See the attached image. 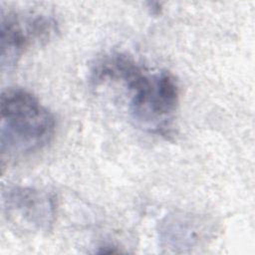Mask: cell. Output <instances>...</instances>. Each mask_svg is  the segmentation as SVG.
<instances>
[{
	"label": "cell",
	"instance_id": "obj_1",
	"mask_svg": "<svg viewBox=\"0 0 255 255\" xmlns=\"http://www.w3.org/2000/svg\"><path fill=\"white\" fill-rule=\"evenodd\" d=\"M94 81L122 82L129 95V111L143 128L163 132L179 102V88L167 71L151 72L126 55L114 54L95 68Z\"/></svg>",
	"mask_w": 255,
	"mask_h": 255
},
{
	"label": "cell",
	"instance_id": "obj_2",
	"mask_svg": "<svg viewBox=\"0 0 255 255\" xmlns=\"http://www.w3.org/2000/svg\"><path fill=\"white\" fill-rule=\"evenodd\" d=\"M0 112L2 161L33 154L52 140L56 128L55 119L28 91L19 88L3 91Z\"/></svg>",
	"mask_w": 255,
	"mask_h": 255
},
{
	"label": "cell",
	"instance_id": "obj_3",
	"mask_svg": "<svg viewBox=\"0 0 255 255\" xmlns=\"http://www.w3.org/2000/svg\"><path fill=\"white\" fill-rule=\"evenodd\" d=\"M58 31L51 17L10 12L1 15V69L11 70L23 54L35 45L47 43Z\"/></svg>",
	"mask_w": 255,
	"mask_h": 255
},
{
	"label": "cell",
	"instance_id": "obj_4",
	"mask_svg": "<svg viewBox=\"0 0 255 255\" xmlns=\"http://www.w3.org/2000/svg\"><path fill=\"white\" fill-rule=\"evenodd\" d=\"M3 209L9 221L28 231H49L55 218V201L42 190L15 186L2 195Z\"/></svg>",
	"mask_w": 255,
	"mask_h": 255
}]
</instances>
